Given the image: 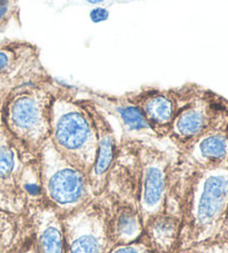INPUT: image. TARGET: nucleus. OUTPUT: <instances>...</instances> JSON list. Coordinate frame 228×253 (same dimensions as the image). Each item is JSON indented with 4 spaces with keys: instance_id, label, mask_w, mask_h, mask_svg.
Returning <instances> with one entry per match:
<instances>
[{
    "instance_id": "obj_1",
    "label": "nucleus",
    "mask_w": 228,
    "mask_h": 253,
    "mask_svg": "<svg viewBox=\"0 0 228 253\" xmlns=\"http://www.w3.org/2000/svg\"><path fill=\"white\" fill-rule=\"evenodd\" d=\"M172 194L182 216L179 250L222 235L228 212V168L192 169L177 164Z\"/></svg>"
},
{
    "instance_id": "obj_2",
    "label": "nucleus",
    "mask_w": 228,
    "mask_h": 253,
    "mask_svg": "<svg viewBox=\"0 0 228 253\" xmlns=\"http://www.w3.org/2000/svg\"><path fill=\"white\" fill-rule=\"evenodd\" d=\"M52 100L49 141L74 167L88 175L97 153V129L78 87L59 83Z\"/></svg>"
},
{
    "instance_id": "obj_3",
    "label": "nucleus",
    "mask_w": 228,
    "mask_h": 253,
    "mask_svg": "<svg viewBox=\"0 0 228 253\" xmlns=\"http://www.w3.org/2000/svg\"><path fill=\"white\" fill-rule=\"evenodd\" d=\"M58 87L55 78L23 86L11 91L0 107V125L33 156H38L49 141L51 106Z\"/></svg>"
},
{
    "instance_id": "obj_4",
    "label": "nucleus",
    "mask_w": 228,
    "mask_h": 253,
    "mask_svg": "<svg viewBox=\"0 0 228 253\" xmlns=\"http://www.w3.org/2000/svg\"><path fill=\"white\" fill-rule=\"evenodd\" d=\"M129 148L137 168V206L143 224L163 211L172 193L176 177V156L142 139L119 144Z\"/></svg>"
},
{
    "instance_id": "obj_5",
    "label": "nucleus",
    "mask_w": 228,
    "mask_h": 253,
    "mask_svg": "<svg viewBox=\"0 0 228 253\" xmlns=\"http://www.w3.org/2000/svg\"><path fill=\"white\" fill-rule=\"evenodd\" d=\"M45 202L60 216L67 215L95 198L88 175L65 160L50 141L38 155Z\"/></svg>"
},
{
    "instance_id": "obj_6",
    "label": "nucleus",
    "mask_w": 228,
    "mask_h": 253,
    "mask_svg": "<svg viewBox=\"0 0 228 253\" xmlns=\"http://www.w3.org/2000/svg\"><path fill=\"white\" fill-rule=\"evenodd\" d=\"M60 217L68 253H108L114 247L104 194Z\"/></svg>"
},
{
    "instance_id": "obj_7",
    "label": "nucleus",
    "mask_w": 228,
    "mask_h": 253,
    "mask_svg": "<svg viewBox=\"0 0 228 253\" xmlns=\"http://www.w3.org/2000/svg\"><path fill=\"white\" fill-rule=\"evenodd\" d=\"M52 78L35 43L20 39L0 41V107L15 89Z\"/></svg>"
},
{
    "instance_id": "obj_8",
    "label": "nucleus",
    "mask_w": 228,
    "mask_h": 253,
    "mask_svg": "<svg viewBox=\"0 0 228 253\" xmlns=\"http://www.w3.org/2000/svg\"><path fill=\"white\" fill-rule=\"evenodd\" d=\"M227 107V99L198 86L191 97L179 108L167 138L177 151L182 150L205 133Z\"/></svg>"
},
{
    "instance_id": "obj_9",
    "label": "nucleus",
    "mask_w": 228,
    "mask_h": 253,
    "mask_svg": "<svg viewBox=\"0 0 228 253\" xmlns=\"http://www.w3.org/2000/svg\"><path fill=\"white\" fill-rule=\"evenodd\" d=\"M198 85L185 84L170 88L142 87L126 95L142 112L149 127L159 139L167 138L175 116L195 93Z\"/></svg>"
},
{
    "instance_id": "obj_10",
    "label": "nucleus",
    "mask_w": 228,
    "mask_h": 253,
    "mask_svg": "<svg viewBox=\"0 0 228 253\" xmlns=\"http://www.w3.org/2000/svg\"><path fill=\"white\" fill-rule=\"evenodd\" d=\"M176 160L185 169L228 168V107L205 133L177 151Z\"/></svg>"
},
{
    "instance_id": "obj_11",
    "label": "nucleus",
    "mask_w": 228,
    "mask_h": 253,
    "mask_svg": "<svg viewBox=\"0 0 228 253\" xmlns=\"http://www.w3.org/2000/svg\"><path fill=\"white\" fill-rule=\"evenodd\" d=\"M33 158L38 156L28 154L0 125V210L26 215L20 178L25 164Z\"/></svg>"
},
{
    "instance_id": "obj_12",
    "label": "nucleus",
    "mask_w": 228,
    "mask_h": 253,
    "mask_svg": "<svg viewBox=\"0 0 228 253\" xmlns=\"http://www.w3.org/2000/svg\"><path fill=\"white\" fill-rule=\"evenodd\" d=\"M86 98L90 99L105 115H109L119 123L121 127L120 143H126L131 139H140L142 136L157 138L155 133L149 127L146 120L139 108L128 98V96L113 95L90 88H79Z\"/></svg>"
},
{
    "instance_id": "obj_13",
    "label": "nucleus",
    "mask_w": 228,
    "mask_h": 253,
    "mask_svg": "<svg viewBox=\"0 0 228 253\" xmlns=\"http://www.w3.org/2000/svg\"><path fill=\"white\" fill-rule=\"evenodd\" d=\"M82 100L88 108L97 129V153L93 168L88 173V178L93 193L95 196H99L106 189L108 177L120 153V145L107 116L90 99L82 97Z\"/></svg>"
},
{
    "instance_id": "obj_14",
    "label": "nucleus",
    "mask_w": 228,
    "mask_h": 253,
    "mask_svg": "<svg viewBox=\"0 0 228 253\" xmlns=\"http://www.w3.org/2000/svg\"><path fill=\"white\" fill-rule=\"evenodd\" d=\"M181 232V212L176 199L170 193L164 210L143 224L142 238L152 253H177Z\"/></svg>"
},
{
    "instance_id": "obj_15",
    "label": "nucleus",
    "mask_w": 228,
    "mask_h": 253,
    "mask_svg": "<svg viewBox=\"0 0 228 253\" xmlns=\"http://www.w3.org/2000/svg\"><path fill=\"white\" fill-rule=\"evenodd\" d=\"M28 217L36 253H68L61 217L49 204L42 202L30 209Z\"/></svg>"
},
{
    "instance_id": "obj_16",
    "label": "nucleus",
    "mask_w": 228,
    "mask_h": 253,
    "mask_svg": "<svg viewBox=\"0 0 228 253\" xmlns=\"http://www.w3.org/2000/svg\"><path fill=\"white\" fill-rule=\"evenodd\" d=\"M106 200L109 233L114 246L134 242L142 237L143 221L137 204L112 201L107 198Z\"/></svg>"
},
{
    "instance_id": "obj_17",
    "label": "nucleus",
    "mask_w": 228,
    "mask_h": 253,
    "mask_svg": "<svg viewBox=\"0 0 228 253\" xmlns=\"http://www.w3.org/2000/svg\"><path fill=\"white\" fill-rule=\"evenodd\" d=\"M30 232L28 217L0 210V253H12Z\"/></svg>"
},
{
    "instance_id": "obj_18",
    "label": "nucleus",
    "mask_w": 228,
    "mask_h": 253,
    "mask_svg": "<svg viewBox=\"0 0 228 253\" xmlns=\"http://www.w3.org/2000/svg\"><path fill=\"white\" fill-rule=\"evenodd\" d=\"M20 189L26 207H27V212L32 208L45 202L42 194L40 167H39L38 158L30 159L25 164L20 178Z\"/></svg>"
},
{
    "instance_id": "obj_19",
    "label": "nucleus",
    "mask_w": 228,
    "mask_h": 253,
    "mask_svg": "<svg viewBox=\"0 0 228 253\" xmlns=\"http://www.w3.org/2000/svg\"><path fill=\"white\" fill-rule=\"evenodd\" d=\"M177 253H228V237H219L204 240L187 247Z\"/></svg>"
},
{
    "instance_id": "obj_20",
    "label": "nucleus",
    "mask_w": 228,
    "mask_h": 253,
    "mask_svg": "<svg viewBox=\"0 0 228 253\" xmlns=\"http://www.w3.org/2000/svg\"><path fill=\"white\" fill-rule=\"evenodd\" d=\"M15 20H19V0H0V34Z\"/></svg>"
},
{
    "instance_id": "obj_21",
    "label": "nucleus",
    "mask_w": 228,
    "mask_h": 253,
    "mask_svg": "<svg viewBox=\"0 0 228 253\" xmlns=\"http://www.w3.org/2000/svg\"><path fill=\"white\" fill-rule=\"evenodd\" d=\"M108 253H152L148 248L146 242L140 237L134 242L125 244H116L114 246Z\"/></svg>"
},
{
    "instance_id": "obj_22",
    "label": "nucleus",
    "mask_w": 228,
    "mask_h": 253,
    "mask_svg": "<svg viewBox=\"0 0 228 253\" xmlns=\"http://www.w3.org/2000/svg\"><path fill=\"white\" fill-rule=\"evenodd\" d=\"M88 16L91 23L94 25H99L109 19V17H111V12H109L107 8L102 7V6H96L89 10Z\"/></svg>"
},
{
    "instance_id": "obj_23",
    "label": "nucleus",
    "mask_w": 228,
    "mask_h": 253,
    "mask_svg": "<svg viewBox=\"0 0 228 253\" xmlns=\"http://www.w3.org/2000/svg\"><path fill=\"white\" fill-rule=\"evenodd\" d=\"M34 248L30 247V246H23L18 249H16V250L12 252V253H35L34 252Z\"/></svg>"
},
{
    "instance_id": "obj_24",
    "label": "nucleus",
    "mask_w": 228,
    "mask_h": 253,
    "mask_svg": "<svg viewBox=\"0 0 228 253\" xmlns=\"http://www.w3.org/2000/svg\"><path fill=\"white\" fill-rule=\"evenodd\" d=\"M105 1H106V0H86V2H88L89 5L94 6V7L100 6V5H102V3H104Z\"/></svg>"
},
{
    "instance_id": "obj_25",
    "label": "nucleus",
    "mask_w": 228,
    "mask_h": 253,
    "mask_svg": "<svg viewBox=\"0 0 228 253\" xmlns=\"http://www.w3.org/2000/svg\"><path fill=\"white\" fill-rule=\"evenodd\" d=\"M222 235H226V237H228V212H227V216L225 220V224H224V228H223Z\"/></svg>"
},
{
    "instance_id": "obj_26",
    "label": "nucleus",
    "mask_w": 228,
    "mask_h": 253,
    "mask_svg": "<svg viewBox=\"0 0 228 253\" xmlns=\"http://www.w3.org/2000/svg\"><path fill=\"white\" fill-rule=\"evenodd\" d=\"M225 237H226V235H225Z\"/></svg>"
}]
</instances>
